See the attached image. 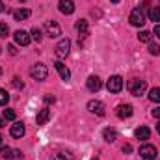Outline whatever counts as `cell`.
Instances as JSON below:
<instances>
[{
    "label": "cell",
    "mask_w": 160,
    "mask_h": 160,
    "mask_svg": "<svg viewBox=\"0 0 160 160\" xmlns=\"http://www.w3.org/2000/svg\"><path fill=\"white\" fill-rule=\"evenodd\" d=\"M50 160H75V157L69 151H58V153L50 155Z\"/></svg>",
    "instance_id": "cell-18"
},
{
    "label": "cell",
    "mask_w": 160,
    "mask_h": 160,
    "mask_svg": "<svg viewBox=\"0 0 160 160\" xmlns=\"http://www.w3.org/2000/svg\"><path fill=\"white\" fill-rule=\"evenodd\" d=\"M0 11H4V4H2V0H0Z\"/></svg>",
    "instance_id": "cell-36"
},
{
    "label": "cell",
    "mask_w": 160,
    "mask_h": 160,
    "mask_svg": "<svg viewBox=\"0 0 160 160\" xmlns=\"http://www.w3.org/2000/svg\"><path fill=\"white\" fill-rule=\"evenodd\" d=\"M28 17H30V9H17V11H13V19L15 21H24Z\"/></svg>",
    "instance_id": "cell-21"
},
{
    "label": "cell",
    "mask_w": 160,
    "mask_h": 160,
    "mask_svg": "<svg viewBox=\"0 0 160 160\" xmlns=\"http://www.w3.org/2000/svg\"><path fill=\"white\" fill-rule=\"evenodd\" d=\"M138 39L142 41V43H149V41H151V32H145V30L140 32V34H138Z\"/></svg>",
    "instance_id": "cell-25"
},
{
    "label": "cell",
    "mask_w": 160,
    "mask_h": 160,
    "mask_svg": "<svg viewBox=\"0 0 160 160\" xmlns=\"http://www.w3.org/2000/svg\"><path fill=\"white\" fill-rule=\"evenodd\" d=\"M45 34L48 38H58V36H62V28L56 21H47L45 22Z\"/></svg>",
    "instance_id": "cell-6"
},
{
    "label": "cell",
    "mask_w": 160,
    "mask_h": 160,
    "mask_svg": "<svg viewBox=\"0 0 160 160\" xmlns=\"http://www.w3.org/2000/svg\"><path fill=\"white\" fill-rule=\"evenodd\" d=\"M140 155H142V158H145V160H155L157 157H158V151H157L155 145L145 143V145L140 147Z\"/></svg>",
    "instance_id": "cell-5"
},
{
    "label": "cell",
    "mask_w": 160,
    "mask_h": 160,
    "mask_svg": "<svg viewBox=\"0 0 160 160\" xmlns=\"http://www.w3.org/2000/svg\"><path fill=\"white\" fill-rule=\"evenodd\" d=\"M48 119H50V110H48V108H43L39 114H38V118H36L38 125H45Z\"/></svg>",
    "instance_id": "cell-20"
},
{
    "label": "cell",
    "mask_w": 160,
    "mask_h": 160,
    "mask_svg": "<svg viewBox=\"0 0 160 160\" xmlns=\"http://www.w3.org/2000/svg\"><path fill=\"white\" fill-rule=\"evenodd\" d=\"M9 102V95H8V91L6 89H2L0 88V106H6Z\"/></svg>",
    "instance_id": "cell-24"
},
{
    "label": "cell",
    "mask_w": 160,
    "mask_h": 160,
    "mask_svg": "<svg viewBox=\"0 0 160 160\" xmlns=\"http://www.w3.org/2000/svg\"><path fill=\"white\" fill-rule=\"evenodd\" d=\"M4 119L15 121V110H11V108H6V110H4Z\"/></svg>",
    "instance_id": "cell-26"
},
{
    "label": "cell",
    "mask_w": 160,
    "mask_h": 160,
    "mask_svg": "<svg viewBox=\"0 0 160 160\" xmlns=\"http://www.w3.org/2000/svg\"><path fill=\"white\" fill-rule=\"evenodd\" d=\"M134 136H136L138 140H149L151 128H149V127H138V128L134 130Z\"/></svg>",
    "instance_id": "cell-17"
},
{
    "label": "cell",
    "mask_w": 160,
    "mask_h": 160,
    "mask_svg": "<svg viewBox=\"0 0 160 160\" xmlns=\"http://www.w3.org/2000/svg\"><path fill=\"white\" fill-rule=\"evenodd\" d=\"M9 34V28H8V24L6 22H0V38H6Z\"/></svg>",
    "instance_id": "cell-29"
},
{
    "label": "cell",
    "mask_w": 160,
    "mask_h": 160,
    "mask_svg": "<svg viewBox=\"0 0 160 160\" xmlns=\"http://www.w3.org/2000/svg\"><path fill=\"white\" fill-rule=\"evenodd\" d=\"M128 21H130V24H132V26H143V24H145V13H143V9H142V8L132 9V11H130Z\"/></svg>",
    "instance_id": "cell-3"
},
{
    "label": "cell",
    "mask_w": 160,
    "mask_h": 160,
    "mask_svg": "<svg viewBox=\"0 0 160 160\" xmlns=\"http://www.w3.org/2000/svg\"><path fill=\"white\" fill-rule=\"evenodd\" d=\"M110 2H114V4H118V2H119V0H110Z\"/></svg>",
    "instance_id": "cell-39"
},
{
    "label": "cell",
    "mask_w": 160,
    "mask_h": 160,
    "mask_svg": "<svg viewBox=\"0 0 160 160\" xmlns=\"http://www.w3.org/2000/svg\"><path fill=\"white\" fill-rule=\"evenodd\" d=\"M157 132L160 134V121H158V125H157Z\"/></svg>",
    "instance_id": "cell-37"
},
{
    "label": "cell",
    "mask_w": 160,
    "mask_h": 160,
    "mask_svg": "<svg viewBox=\"0 0 160 160\" xmlns=\"http://www.w3.org/2000/svg\"><path fill=\"white\" fill-rule=\"evenodd\" d=\"M86 86H88V89L89 91H99L101 88H102V82H101V78L99 77H89V78L86 80Z\"/></svg>",
    "instance_id": "cell-13"
},
{
    "label": "cell",
    "mask_w": 160,
    "mask_h": 160,
    "mask_svg": "<svg viewBox=\"0 0 160 160\" xmlns=\"http://www.w3.org/2000/svg\"><path fill=\"white\" fill-rule=\"evenodd\" d=\"M8 50H9V54H17V50H15V47H13V45H9V47H8Z\"/></svg>",
    "instance_id": "cell-34"
},
{
    "label": "cell",
    "mask_w": 160,
    "mask_h": 160,
    "mask_svg": "<svg viewBox=\"0 0 160 160\" xmlns=\"http://www.w3.org/2000/svg\"><path fill=\"white\" fill-rule=\"evenodd\" d=\"M88 110L91 112V114H95V116H99V118H102L106 112H104V104L101 102V101H89L88 102Z\"/></svg>",
    "instance_id": "cell-9"
},
{
    "label": "cell",
    "mask_w": 160,
    "mask_h": 160,
    "mask_svg": "<svg viewBox=\"0 0 160 160\" xmlns=\"http://www.w3.org/2000/svg\"><path fill=\"white\" fill-rule=\"evenodd\" d=\"M145 89H147V84H145V80L132 78L130 82H128V91H130V95H134V97H140V95H143V93H145Z\"/></svg>",
    "instance_id": "cell-1"
},
{
    "label": "cell",
    "mask_w": 160,
    "mask_h": 160,
    "mask_svg": "<svg viewBox=\"0 0 160 160\" xmlns=\"http://www.w3.org/2000/svg\"><path fill=\"white\" fill-rule=\"evenodd\" d=\"M0 155H2V158H4V160H11V158H22V153H21V151H13V149H9V147H2V151H0Z\"/></svg>",
    "instance_id": "cell-11"
},
{
    "label": "cell",
    "mask_w": 160,
    "mask_h": 160,
    "mask_svg": "<svg viewBox=\"0 0 160 160\" xmlns=\"http://www.w3.org/2000/svg\"><path fill=\"white\" fill-rule=\"evenodd\" d=\"M149 19H151V21H157V22L160 21V8L158 6H155V8L149 9Z\"/></svg>",
    "instance_id": "cell-22"
},
{
    "label": "cell",
    "mask_w": 160,
    "mask_h": 160,
    "mask_svg": "<svg viewBox=\"0 0 160 160\" xmlns=\"http://www.w3.org/2000/svg\"><path fill=\"white\" fill-rule=\"evenodd\" d=\"M9 132H11L13 138H22L24 132H26V128H24V125H22L21 121H15V123L11 125V130H9Z\"/></svg>",
    "instance_id": "cell-12"
},
{
    "label": "cell",
    "mask_w": 160,
    "mask_h": 160,
    "mask_svg": "<svg viewBox=\"0 0 160 160\" xmlns=\"http://www.w3.org/2000/svg\"><path fill=\"white\" fill-rule=\"evenodd\" d=\"M149 52H151L153 56H158V54H160V45H157V43H151V45H149Z\"/></svg>",
    "instance_id": "cell-28"
},
{
    "label": "cell",
    "mask_w": 160,
    "mask_h": 160,
    "mask_svg": "<svg viewBox=\"0 0 160 160\" xmlns=\"http://www.w3.org/2000/svg\"><path fill=\"white\" fill-rule=\"evenodd\" d=\"M11 84H13V88H15V89H22V88H24L22 80L19 78V77H13V80H11Z\"/></svg>",
    "instance_id": "cell-27"
},
{
    "label": "cell",
    "mask_w": 160,
    "mask_h": 160,
    "mask_svg": "<svg viewBox=\"0 0 160 160\" xmlns=\"http://www.w3.org/2000/svg\"><path fill=\"white\" fill-rule=\"evenodd\" d=\"M21 2H26V0H21Z\"/></svg>",
    "instance_id": "cell-42"
},
{
    "label": "cell",
    "mask_w": 160,
    "mask_h": 160,
    "mask_svg": "<svg viewBox=\"0 0 160 160\" xmlns=\"http://www.w3.org/2000/svg\"><path fill=\"white\" fill-rule=\"evenodd\" d=\"M102 136H104V140H106L108 143H114V142L118 140V132H116L114 128H104V130H102Z\"/></svg>",
    "instance_id": "cell-19"
},
{
    "label": "cell",
    "mask_w": 160,
    "mask_h": 160,
    "mask_svg": "<svg viewBox=\"0 0 160 160\" xmlns=\"http://www.w3.org/2000/svg\"><path fill=\"white\" fill-rule=\"evenodd\" d=\"M0 52H2V48H0Z\"/></svg>",
    "instance_id": "cell-43"
},
{
    "label": "cell",
    "mask_w": 160,
    "mask_h": 160,
    "mask_svg": "<svg viewBox=\"0 0 160 160\" xmlns=\"http://www.w3.org/2000/svg\"><path fill=\"white\" fill-rule=\"evenodd\" d=\"M54 67H56V71L60 73L62 80H65V82H67V80L71 78V73H69V69L65 67V63H62V62H56V63H54Z\"/></svg>",
    "instance_id": "cell-15"
},
{
    "label": "cell",
    "mask_w": 160,
    "mask_h": 160,
    "mask_svg": "<svg viewBox=\"0 0 160 160\" xmlns=\"http://www.w3.org/2000/svg\"><path fill=\"white\" fill-rule=\"evenodd\" d=\"M91 160H99V158H91Z\"/></svg>",
    "instance_id": "cell-41"
},
{
    "label": "cell",
    "mask_w": 160,
    "mask_h": 160,
    "mask_svg": "<svg viewBox=\"0 0 160 160\" xmlns=\"http://www.w3.org/2000/svg\"><path fill=\"white\" fill-rule=\"evenodd\" d=\"M58 8H60V11H62L63 15H71V13L75 11L73 0H60V2H58Z\"/></svg>",
    "instance_id": "cell-10"
},
{
    "label": "cell",
    "mask_w": 160,
    "mask_h": 160,
    "mask_svg": "<svg viewBox=\"0 0 160 160\" xmlns=\"http://www.w3.org/2000/svg\"><path fill=\"white\" fill-rule=\"evenodd\" d=\"M54 50H56V56H58V58H65V56L69 54V50H71V41L67 39V38L62 39L58 45H56Z\"/></svg>",
    "instance_id": "cell-7"
},
{
    "label": "cell",
    "mask_w": 160,
    "mask_h": 160,
    "mask_svg": "<svg viewBox=\"0 0 160 160\" xmlns=\"http://www.w3.org/2000/svg\"><path fill=\"white\" fill-rule=\"evenodd\" d=\"M45 102H54V97H52V95H47V97H45Z\"/></svg>",
    "instance_id": "cell-35"
},
{
    "label": "cell",
    "mask_w": 160,
    "mask_h": 160,
    "mask_svg": "<svg viewBox=\"0 0 160 160\" xmlns=\"http://www.w3.org/2000/svg\"><path fill=\"white\" fill-rule=\"evenodd\" d=\"M153 116H155L157 119H160V106H158V108H155V110H153Z\"/></svg>",
    "instance_id": "cell-31"
},
{
    "label": "cell",
    "mask_w": 160,
    "mask_h": 160,
    "mask_svg": "<svg viewBox=\"0 0 160 160\" xmlns=\"http://www.w3.org/2000/svg\"><path fill=\"white\" fill-rule=\"evenodd\" d=\"M77 32H78V36L82 39L88 38V34H89V24H88L86 19H80L78 22H77Z\"/></svg>",
    "instance_id": "cell-14"
},
{
    "label": "cell",
    "mask_w": 160,
    "mask_h": 160,
    "mask_svg": "<svg viewBox=\"0 0 160 160\" xmlns=\"http://www.w3.org/2000/svg\"><path fill=\"white\" fill-rule=\"evenodd\" d=\"M0 143H2V136H0Z\"/></svg>",
    "instance_id": "cell-40"
},
{
    "label": "cell",
    "mask_w": 160,
    "mask_h": 160,
    "mask_svg": "<svg viewBox=\"0 0 160 160\" xmlns=\"http://www.w3.org/2000/svg\"><path fill=\"white\" fill-rule=\"evenodd\" d=\"M149 99H151L153 102H160V88H153V89L149 91Z\"/></svg>",
    "instance_id": "cell-23"
},
{
    "label": "cell",
    "mask_w": 160,
    "mask_h": 160,
    "mask_svg": "<svg viewBox=\"0 0 160 160\" xmlns=\"http://www.w3.org/2000/svg\"><path fill=\"white\" fill-rule=\"evenodd\" d=\"M32 38H34L36 41H41V39H43V36H41V30H39V28H32Z\"/></svg>",
    "instance_id": "cell-30"
},
{
    "label": "cell",
    "mask_w": 160,
    "mask_h": 160,
    "mask_svg": "<svg viewBox=\"0 0 160 160\" xmlns=\"http://www.w3.org/2000/svg\"><path fill=\"white\" fill-rule=\"evenodd\" d=\"M155 36L160 39V24H157V26H155Z\"/></svg>",
    "instance_id": "cell-33"
},
{
    "label": "cell",
    "mask_w": 160,
    "mask_h": 160,
    "mask_svg": "<svg viewBox=\"0 0 160 160\" xmlns=\"http://www.w3.org/2000/svg\"><path fill=\"white\" fill-rule=\"evenodd\" d=\"M106 88H108L110 93H119L121 89H123V78H121L119 75L110 77V80L106 82Z\"/></svg>",
    "instance_id": "cell-4"
},
{
    "label": "cell",
    "mask_w": 160,
    "mask_h": 160,
    "mask_svg": "<svg viewBox=\"0 0 160 160\" xmlns=\"http://www.w3.org/2000/svg\"><path fill=\"white\" fill-rule=\"evenodd\" d=\"M132 106L130 104H119L118 106V116H119L121 119H127V118H130L132 116Z\"/></svg>",
    "instance_id": "cell-16"
},
{
    "label": "cell",
    "mask_w": 160,
    "mask_h": 160,
    "mask_svg": "<svg viewBox=\"0 0 160 160\" xmlns=\"http://www.w3.org/2000/svg\"><path fill=\"white\" fill-rule=\"evenodd\" d=\"M2 127H4V119H2V118H0V128H2Z\"/></svg>",
    "instance_id": "cell-38"
},
{
    "label": "cell",
    "mask_w": 160,
    "mask_h": 160,
    "mask_svg": "<svg viewBox=\"0 0 160 160\" xmlns=\"http://www.w3.org/2000/svg\"><path fill=\"white\" fill-rule=\"evenodd\" d=\"M30 75H32V78L34 80H47L48 77V69H47V65L45 63H36V65H32V69H30Z\"/></svg>",
    "instance_id": "cell-2"
},
{
    "label": "cell",
    "mask_w": 160,
    "mask_h": 160,
    "mask_svg": "<svg viewBox=\"0 0 160 160\" xmlns=\"http://www.w3.org/2000/svg\"><path fill=\"white\" fill-rule=\"evenodd\" d=\"M130 151H132V147H130L128 143H127V145H123V153H130Z\"/></svg>",
    "instance_id": "cell-32"
},
{
    "label": "cell",
    "mask_w": 160,
    "mask_h": 160,
    "mask_svg": "<svg viewBox=\"0 0 160 160\" xmlns=\"http://www.w3.org/2000/svg\"><path fill=\"white\" fill-rule=\"evenodd\" d=\"M13 39L17 45H21V47H26V45H30V41H32V36L28 34V32H24V30H17L15 34H13Z\"/></svg>",
    "instance_id": "cell-8"
}]
</instances>
